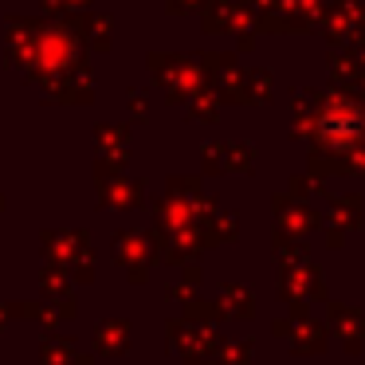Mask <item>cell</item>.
<instances>
[{"instance_id": "obj_1", "label": "cell", "mask_w": 365, "mask_h": 365, "mask_svg": "<svg viewBox=\"0 0 365 365\" xmlns=\"http://www.w3.org/2000/svg\"><path fill=\"white\" fill-rule=\"evenodd\" d=\"M357 126H361V118H357L354 106H334V110H326V138H334V142L354 138Z\"/></svg>"}]
</instances>
